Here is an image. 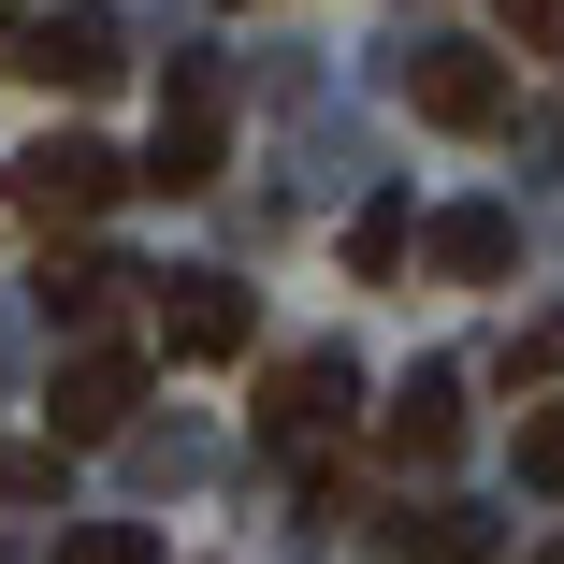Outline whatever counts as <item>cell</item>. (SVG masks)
<instances>
[{
    "label": "cell",
    "instance_id": "1",
    "mask_svg": "<svg viewBox=\"0 0 564 564\" xmlns=\"http://www.w3.org/2000/svg\"><path fill=\"white\" fill-rule=\"evenodd\" d=\"M217 160H232V101H217V73H174L160 87V131H145V188H217Z\"/></svg>",
    "mask_w": 564,
    "mask_h": 564
},
{
    "label": "cell",
    "instance_id": "2",
    "mask_svg": "<svg viewBox=\"0 0 564 564\" xmlns=\"http://www.w3.org/2000/svg\"><path fill=\"white\" fill-rule=\"evenodd\" d=\"M160 348H174V362H247V348H261V304H247L232 275H174V290H160Z\"/></svg>",
    "mask_w": 564,
    "mask_h": 564
},
{
    "label": "cell",
    "instance_id": "3",
    "mask_svg": "<svg viewBox=\"0 0 564 564\" xmlns=\"http://www.w3.org/2000/svg\"><path fill=\"white\" fill-rule=\"evenodd\" d=\"M44 405H58V448H101V434H131V405H145V362H131V348H73Z\"/></svg>",
    "mask_w": 564,
    "mask_h": 564
},
{
    "label": "cell",
    "instance_id": "4",
    "mask_svg": "<svg viewBox=\"0 0 564 564\" xmlns=\"http://www.w3.org/2000/svg\"><path fill=\"white\" fill-rule=\"evenodd\" d=\"M405 101H420L434 131H492L507 117V73H492V44H420L405 58Z\"/></svg>",
    "mask_w": 564,
    "mask_h": 564
},
{
    "label": "cell",
    "instance_id": "5",
    "mask_svg": "<svg viewBox=\"0 0 564 564\" xmlns=\"http://www.w3.org/2000/svg\"><path fill=\"white\" fill-rule=\"evenodd\" d=\"M348 405H362V362H348V348H304V362L261 391V434H275V448H318Z\"/></svg>",
    "mask_w": 564,
    "mask_h": 564
},
{
    "label": "cell",
    "instance_id": "6",
    "mask_svg": "<svg viewBox=\"0 0 564 564\" xmlns=\"http://www.w3.org/2000/svg\"><path fill=\"white\" fill-rule=\"evenodd\" d=\"M15 73H44V87H117L131 44H117V15H44V30L15 44Z\"/></svg>",
    "mask_w": 564,
    "mask_h": 564
},
{
    "label": "cell",
    "instance_id": "7",
    "mask_svg": "<svg viewBox=\"0 0 564 564\" xmlns=\"http://www.w3.org/2000/svg\"><path fill=\"white\" fill-rule=\"evenodd\" d=\"M15 174H30V203H44V217H101V203H117V188H131V174H117V160H101L87 131H44V145H30Z\"/></svg>",
    "mask_w": 564,
    "mask_h": 564
},
{
    "label": "cell",
    "instance_id": "8",
    "mask_svg": "<svg viewBox=\"0 0 564 564\" xmlns=\"http://www.w3.org/2000/svg\"><path fill=\"white\" fill-rule=\"evenodd\" d=\"M448 448H464V377L420 362V377L391 391V464H448Z\"/></svg>",
    "mask_w": 564,
    "mask_h": 564
},
{
    "label": "cell",
    "instance_id": "9",
    "mask_svg": "<svg viewBox=\"0 0 564 564\" xmlns=\"http://www.w3.org/2000/svg\"><path fill=\"white\" fill-rule=\"evenodd\" d=\"M377 550H391V564H492V521H478V507H391Z\"/></svg>",
    "mask_w": 564,
    "mask_h": 564
},
{
    "label": "cell",
    "instance_id": "10",
    "mask_svg": "<svg viewBox=\"0 0 564 564\" xmlns=\"http://www.w3.org/2000/svg\"><path fill=\"white\" fill-rule=\"evenodd\" d=\"M420 247H434V275H507V261H521V217H507V203H448Z\"/></svg>",
    "mask_w": 564,
    "mask_h": 564
},
{
    "label": "cell",
    "instance_id": "11",
    "mask_svg": "<svg viewBox=\"0 0 564 564\" xmlns=\"http://www.w3.org/2000/svg\"><path fill=\"white\" fill-rule=\"evenodd\" d=\"M44 564H160V535H145V521H73Z\"/></svg>",
    "mask_w": 564,
    "mask_h": 564
},
{
    "label": "cell",
    "instance_id": "12",
    "mask_svg": "<svg viewBox=\"0 0 564 564\" xmlns=\"http://www.w3.org/2000/svg\"><path fill=\"white\" fill-rule=\"evenodd\" d=\"M117 290H131L117 261H58V275H44V304H58V318H101V304H117Z\"/></svg>",
    "mask_w": 564,
    "mask_h": 564
},
{
    "label": "cell",
    "instance_id": "13",
    "mask_svg": "<svg viewBox=\"0 0 564 564\" xmlns=\"http://www.w3.org/2000/svg\"><path fill=\"white\" fill-rule=\"evenodd\" d=\"M348 261H362V275L405 261V203H362V217H348Z\"/></svg>",
    "mask_w": 564,
    "mask_h": 564
},
{
    "label": "cell",
    "instance_id": "14",
    "mask_svg": "<svg viewBox=\"0 0 564 564\" xmlns=\"http://www.w3.org/2000/svg\"><path fill=\"white\" fill-rule=\"evenodd\" d=\"M0 507H58V448H0Z\"/></svg>",
    "mask_w": 564,
    "mask_h": 564
},
{
    "label": "cell",
    "instance_id": "15",
    "mask_svg": "<svg viewBox=\"0 0 564 564\" xmlns=\"http://www.w3.org/2000/svg\"><path fill=\"white\" fill-rule=\"evenodd\" d=\"M521 478H535V492H564V405H535V420H521Z\"/></svg>",
    "mask_w": 564,
    "mask_h": 564
},
{
    "label": "cell",
    "instance_id": "16",
    "mask_svg": "<svg viewBox=\"0 0 564 564\" xmlns=\"http://www.w3.org/2000/svg\"><path fill=\"white\" fill-rule=\"evenodd\" d=\"M507 377H564V318H535V333H507Z\"/></svg>",
    "mask_w": 564,
    "mask_h": 564
},
{
    "label": "cell",
    "instance_id": "17",
    "mask_svg": "<svg viewBox=\"0 0 564 564\" xmlns=\"http://www.w3.org/2000/svg\"><path fill=\"white\" fill-rule=\"evenodd\" d=\"M507 30L521 44H564V0H507Z\"/></svg>",
    "mask_w": 564,
    "mask_h": 564
},
{
    "label": "cell",
    "instance_id": "18",
    "mask_svg": "<svg viewBox=\"0 0 564 564\" xmlns=\"http://www.w3.org/2000/svg\"><path fill=\"white\" fill-rule=\"evenodd\" d=\"M535 564H564V550H535Z\"/></svg>",
    "mask_w": 564,
    "mask_h": 564
}]
</instances>
